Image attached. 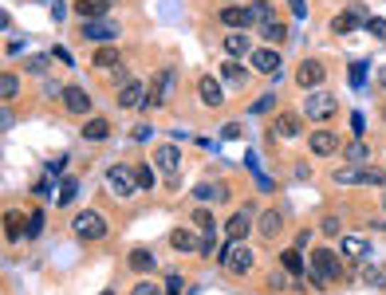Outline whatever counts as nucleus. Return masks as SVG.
Instances as JSON below:
<instances>
[{
  "label": "nucleus",
  "instance_id": "f257e3e1",
  "mask_svg": "<svg viewBox=\"0 0 386 295\" xmlns=\"http://www.w3.org/2000/svg\"><path fill=\"white\" fill-rule=\"evenodd\" d=\"M308 264H311V276H319L327 287H331V284H339V279L347 276L343 252H339V248H331V245L311 248V252H308Z\"/></svg>",
  "mask_w": 386,
  "mask_h": 295
},
{
  "label": "nucleus",
  "instance_id": "f03ea898",
  "mask_svg": "<svg viewBox=\"0 0 386 295\" xmlns=\"http://www.w3.org/2000/svg\"><path fill=\"white\" fill-rule=\"evenodd\" d=\"M71 232H75V240H83V245H99V240H107L111 225H107L103 213H95V209H79L75 217H71Z\"/></svg>",
  "mask_w": 386,
  "mask_h": 295
},
{
  "label": "nucleus",
  "instance_id": "7ed1b4c3",
  "mask_svg": "<svg viewBox=\"0 0 386 295\" xmlns=\"http://www.w3.org/2000/svg\"><path fill=\"white\" fill-rule=\"evenodd\" d=\"M103 186L111 189V193L119 197V201L134 197V189H138L134 166H130V161H114V166H107V173H103Z\"/></svg>",
  "mask_w": 386,
  "mask_h": 295
},
{
  "label": "nucleus",
  "instance_id": "20e7f679",
  "mask_svg": "<svg viewBox=\"0 0 386 295\" xmlns=\"http://www.w3.org/2000/svg\"><path fill=\"white\" fill-rule=\"evenodd\" d=\"M217 260H221V268L229 272V276H249L252 272V264H257V256H252V248L249 245H225L221 252H217Z\"/></svg>",
  "mask_w": 386,
  "mask_h": 295
},
{
  "label": "nucleus",
  "instance_id": "39448f33",
  "mask_svg": "<svg viewBox=\"0 0 386 295\" xmlns=\"http://www.w3.org/2000/svg\"><path fill=\"white\" fill-rule=\"evenodd\" d=\"M327 83V63L319 55H308V59H300V63H296V87H300V91H319V87Z\"/></svg>",
  "mask_w": 386,
  "mask_h": 295
},
{
  "label": "nucleus",
  "instance_id": "423d86ee",
  "mask_svg": "<svg viewBox=\"0 0 386 295\" xmlns=\"http://www.w3.org/2000/svg\"><path fill=\"white\" fill-rule=\"evenodd\" d=\"M335 110H339V102H335L331 91H311L308 99H304L300 114L308 118V122H327V118H335Z\"/></svg>",
  "mask_w": 386,
  "mask_h": 295
},
{
  "label": "nucleus",
  "instance_id": "0eeeda50",
  "mask_svg": "<svg viewBox=\"0 0 386 295\" xmlns=\"http://www.w3.org/2000/svg\"><path fill=\"white\" fill-rule=\"evenodd\" d=\"M114 107L119 110H150V87L142 79L127 83L122 91H114Z\"/></svg>",
  "mask_w": 386,
  "mask_h": 295
},
{
  "label": "nucleus",
  "instance_id": "6e6552de",
  "mask_svg": "<svg viewBox=\"0 0 386 295\" xmlns=\"http://www.w3.org/2000/svg\"><path fill=\"white\" fill-rule=\"evenodd\" d=\"M343 138L335 134V130H327V127H316L308 134V150L316 154V158H335V154H343Z\"/></svg>",
  "mask_w": 386,
  "mask_h": 295
},
{
  "label": "nucleus",
  "instance_id": "1a4fd4ad",
  "mask_svg": "<svg viewBox=\"0 0 386 295\" xmlns=\"http://www.w3.org/2000/svg\"><path fill=\"white\" fill-rule=\"evenodd\" d=\"M367 24V9H363V4H351V9H343L339 12V16H331V32L335 36H351V32H359V28Z\"/></svg>",
  "mask_w": 386,
  "mask_h": 295
},
{
  "label": "nucleus",
  "instance_id": "9d476101",
  "mask_svg": "<svg viewBox=\"0 0 386 295\" xmlns=\"http://www.w3.org/2000/svg\"><path fill=\"white\" fill-rule=\"evenodd\" d=\"M252 209H257V205H245L240 213H232V217L225 220V236H229V245H245V240H249V228H252Z\"/></svg>",
  "mask_w": 386,
  "mask_h": 295
},
{
  "label": "nucleus",
  "instance_id": "9b49d317",
  "mask_svg": "<svg viewBox=\"0 0 386 295\" xmlns=\"http://www.w3.org/2000/svg\"><path fill=\"white\" fill-rule=\"evenodd\" d=\"M79 40L83 43H114L119 40V24L114 20H91V24L79 28Z\"/></svg>",
  "mask_w": 386,
  "mask_h": 295
},
{
  "label": "nucleus",
  "instance_id": "f8f14e48",
  "mask_svg": "<svg viewBox=\"0 0 386 295\" xmlns=\"http://www.w3.org/2000/svg\"><path fill=\"white\" fill-rule=\"evenodd\" d=\"M217 24H221L225 32H245V28H252L249 4H225V9L217 12Z\"/></svg>",
  "mask_w": 386,
  "mask_h": 295
},
{
  "label": "nucleus",
  "instance_id": "ddd939ff",
  "mask_svg": "<svg viewBox=\"0 0 386 295\" xmlns=\"http://www.w3.org/2000/svg\"><path fill=\"white\" fill-rule=\"evenodd\" d=\"M198 99L205 110L225 107V83H217V75H198Z\"/></svg>",
  "mask_w": 386,
  "mask_h": 295
},
{
  "label": "nucleus",
  "instance_id": "4468645a",
  "mask_svg": "<svg viewBox=\"0 0 386 295\" xmlns=\"http://www.w3.org/2000/svg\"><path fill=\"white\" fill-rule=\"evenodd\" d=\"M173 87H178V75H173L170 68H162L154 75V83H150V110L166 107V102H170V95H173Z\"/></svg>",
  "mask_w": 386,
  "mask_h": 295
},
{
  "label": "nucleus",
  "instance_id": "2eb2a0df",
  "mask_svg": "<svg viewBox=\"0 0 386 295\" xmlns=\"http://www.w3.org/2000/svg\"><path fill=\"white\" fill-rule=\"evenodd\" d=\"M166 240H170V248L173 252H198L201 256V232L198 228H189V225H178V228H170V236H166Z\"/></svg>",
  "mask_w": 386,
  "mask_h": 295
},
{
  "label": "nucleus",
  "instance_id": "dca6fc26",
  "mask_svg": "<svg viewBox=\"0 0 386 295\" xmlns=\"http://www.w3.org/2000/svg\"><path fill=\"white\" fill-rule=\"evenodd\" d=\"M280 63H284V55H280V48H257L249 55V68L257 71V75H276V71H280Z\"/></svg>",
  "mask_w": 386,
  "mask_h": 295
},
{
  "label": "nucleus",
  "instance_id": "f3484780",
  "mask_svg": "<svg viewBox=\"0 0 386 295\" xmlns=\"http://www.w3.org/2000/svg\"><path fill=\"white\" fill-rule=\"evenodd\" d=\"M60 99H63V110H68V114H83V118H91V95H87L83 91V87H75V83H71V87H63V95H60Z\"/></svg>",
  "mask_w": 386,
  "mask_h": 295
},
{
  "label": "nucleus",
  "instance_id": "a211bd4d",
  "mask_svg": "<svg viewBox=\"0 0 386 295\" xmlns=\"http://www.w3.org/2000/svg\"><path fill=\"white\" fill-rule=\"evenodd\" d=\"M257 236L264 240V245H268V240H280V236H284V213L280 209H264V213H260Z\"/></svg>",
  "mask_w": 386,
  "mask_h": 295
},
{
  "label": "nucleus",
  "instance_id": "6ab92c4d",
  "mask_svg": "<svg viewBox=\"0 0 386 295\" xmlns=\"http://www.w3.org/2000/svg\"><path fill=\"white\" fill-rule=\"evenodd\" d=\"M276 264H280V268L288 272V276H292V279H304V276H308V272H311L308 256H304L300 248H284V252L276 256Z\"/></svg>",
  "mask_w": 386,
  "mask_h": 295
},
{
  "label": "nucleus",
  "instance_id": "aec40b11",
  "mask_svg": "<svg viewBox=\"0 0 386 295\" xmlns=\"http://www.w3.org/2000/svg\"><path fill=\"white\" fill-rule=\"evenodd\" d=\"M221 75H225V91H245V87H249L252 68H245V63H237V59H225Z\"/></svg>",
  "mask_w": 386,
  "mask_h": 295
},
{
  "label": "nucleus",
  "instance_id": "412c9836",
  "mask_svg": "<svg viewBox=\"0 0 386 295\" xmlns=\"http://www.w3.org/2000/svg\"><path fill=\"white\" fill-rule=\"evenodd\" d=\"M79 138H87V142H107V138H111V118H103V114H91L83 122V127H79Z\"/></svg>",
  "mask_w": 386,
  "mask_h": 295
},
{
  "label": "nucleus",
  "instance_id": "4be33fe9",
  "mask_svg": "<svg viewBox=\"0 0 386 295\" xmlns=\"http://www.w3.org/2000/svg\"><path fill=\"white\" fill-rule=\"evenodd\" d=\"M75 16L83 24L91 20H111V0H75Z\"/></svg>",
  "mask_w": 386,
  "mask_h": 295
},
{
  "label": "nucleus",
  "instance_id": "5701e85b",
  "mask_svg": "<svg viewBox=\"0 0 386 295\" xmlns=\"http://www.w3.org/2000/svg\"><path fill=\"white\" fill-rule=\"evenodd\" d=\"M154 166L162 169L166 177H178V166H181V150L173 142H166V146H158L154 150Z\"/></svg>",
  "mask_w": 386,
  "mask_h": 295
},
{
  "label": "nucleus",
  "instance_id": "b1692460",
  "mask_svg": "<svg viewBox=\"0 0 386 295\" xmlns=\"http://www.w3.org/2000/svg\"><path fill=\"white\" fill-rule=\"evenodd\" d=\"M127 268L138 272V276H150V272H158V256L150 252V248H130L127 252Z\"/></svg>",
  "mask_w": 386,
  "mask_h": 295
},
{
  "label": "nucleus",
  "instance_id": "393cba45",
  "mask_svg": "<svg viewBox=\"0 0 386 295\" xmlns=\"http://www.w3.org/2000/svg\"><path fill=\"white\" fill-rule=\"evenodd\" d=\"M300 110H280L276 114V122H272V134L276 138H300Z\"/></svg>",
  "mask_w": 386,
  "mask_h": 295
},
{
  "label": "nucleus",
  "instance_id": "a878e982",
  "mask_svg": "<svg viewBox=\"0 0 386 295\" xmlns=\"http://www.w3.org/2000/svg\"><path fill=\"white\" fill-rule=\"evenodd\" d=\"M4 240H9V245H20V240H28V217H20L16 209L4 213Z\"/></svg>",
  "mask_w": 386,
  "mask_h": 295
},
{
  "label": "nucleus",
  "instance_id": "bb28decb",
  "mask_svg": "<svg viewBox=\"0 0 386 295\" xmlns=\"http://www.w3.org/2000/svg\"><path fill=\"white\" fill-rule=\"evenodd\" d=\"M119 59H122L119 43H99V48H95V55H91V63L99 71H114V68H122Z\"/></svg>",
  "mask_w": 386,
  "mask_h": 295
},
{
  "label": "nucleus",
  "instance_id": "cd10ccee",
  "mask_svg": "<svg viewBox=\"0 0 386 295\" xmlns=\"http://www.w3.org/2000/svg\"><path fill=\"white\" fill-rule=\"evenodd\" d=\"M221 43H225V55H229V59H240V55H252V51H257L245 32H225Z\"/></svg>",
  "mask_w": 386,
  "mask_h": 295
},
{
  "label": "nucleus",
  "instance_id": "c85d7f7f",
  "mask_svg": "<svg viewBox=\"0 0 386 295\" xmlns=\"http://www.w3.org/2000/svg\"><path fill=\"white\" fill-rule=\"evenodd\" d=\"M339 252H343V260H363L367 256V240L355 232H343L339 236Z\"/></svg>",
  "mask_w": 386,
  "mask_h": 295
},
{
  "label": "nucleus",
  "instance_id": "c756f323",
  "mask_svg": "<svg viewBox=\"0 0 386 295\" xmlns=\"http://www.w3.org/2000/svg\"><path fill=\"white\" fill-rule=\"evenodd\" d=\"M343 158H347V166H367L370 161V146L363 142V138H351V142L343 146Z\"/></svg>",
  "mask_w": 386,
  "mask_h": 295
},
{
  "label": "nucleus",
  "instance_id": "7c9ffc66",
  "mask_svg": "<svg viewBox=\"0 0 386 295\" xmlns=\"http://www.w3.org/2000/svg\"><path fill=\"white\" fill-rule=\"evenodd\" d=\"M79 197V177H63L60 181V193H55V209H71Z\"/></svg>",
  "mask_w": 386,
  "mask_h": 295
},
{
  "label": "nucleus",
  "instance_id": "2f4dec72",
  "mask_svg": "<svg viewBox=\"0 0 386 295\" xmlns=\"http://www.w3.org/2000/svg\"><path fill=\"white\" fill-rule=\"evenodd\" d=\"M134 177H138V189H142V193H150V189L158 186V166H154V161H150V166H146V161H138Z\"/></svg>",
  "mask_w": 386,
  "mask_h": 295
},
{
  "label": "nucleus",
  "instance_id": "473e14b6",
  "mask_svg": "<svg viewBox=\"0 0 386 295\" xmlns=\"http://www.w3.org/2000/svg\"><path fill=\"white\" fill-rule=\"evenodd\" d=\"M359 279L367 287H386V264H363L359 268Z\"/></svg>",
  "mask_w": 386,
  "mask_h": 295
},
{
  "label": "nucleus",
  "instance_id": "72a5a7b5",
  "mask_svg": "<svg viewBox=\"0 0 386 295\" xmlns=\"http://www.w3.org/2000/svg\"><path fill=\"white\" fill-rule=\"evenodd\" d=\"M260 40H264L268 48H276V43L288 40V28H284L280 20H268V24H260Z\"/></svg>",
  "mask_w": 386,
  "mask_h": 295
},
{
  "label": "nucleus",
  "instance_id": "f704fd0d",
  "mask_svg": "<svg viewBox=\"0 0 386 295\" xmlns=\"http://www.w3.org/2000/svg\"><path fill=\"white\" fill-rule=\"evenodd\" d=\"M249 16H252V24H268V20H276L272 0H252V4H249Z\"/></svg>",
  "mask_w": 386,
  "mask_h": 295
},
{
  "label": "nucleus",
  "instance_id": "c9c22d12",
  "mask_svg": "<svg viewBox=\"0 0 386 295\" xmlns=\"http://www.w3.org/2000/svg\"><path fill=\"white\" fill-rule=\"evenodd\" d=\"M0 95H4V102H12L20 95V75H12V71H4L0 75Z\"/></svg>",
  "mask_w": 386,
  "mask_h": 295
},
{
  "label": "nucleus",
  "instance_id": "e433bc0d",
  "mask_svg": "<svg viewBox=\"0 0 386 295\" xmlns=\"http://www.w3.org/2000/svg\"><path fill=\"white\" fill-rule=\"evenodd\" d=\"M193 228H198V232H213V228H217L213 213H209V209H193Z\"/></svg>",
  "mask_w": 386,
  "mask_h": 295
},
{
  "label": "nucleus",
  "instance_id": "4c0bfd02",
  "mask_svg": "<svg viewBox=\"0 0 386 295\" xmlns=\"http://www.w3.org/2000/svg\"><path fill=\"white\" fill-rule=\"evenodd\" d=\"M292 284V276H288V272L284 268H276V272H268V287H272V291H284V287Z\"/></svg>",
  "mask_w": 386,
  "mask_h": 295
},
{
  "label": "nucleus",
  "instance_id": "58836bf2",
  "mask_svg": "<svg viewBox=\"0 0 386 295\" xmlns=\"http://www.w3.org/2000/svg\"><path fill=\"white\" fill-rule=\"evenodd\" d=\"M319 232H323V236H343V220H339V217H323V220H319Z\"/></svg>",
  "mask_w": 386,
  "mask_h": 295
},
{
  "label": "nucleus",
  "instance_id": "ea45409f",
  "mask_svg": "<svg viewBox=\"0 0 386 295\" xmlns=\"http://www.w3.org/2000/svg\"><path fill=\"white\" fill-rule=\"evenodd\" d=\"M107 83H111L114 91H122V87H127V83H134V79H130V71H127V68H114L111 75H107Z\"/></svg>",
  "mask_w": 386,
  "mask_h": 295
},
{
  "label": "nucleus",
  "instance_id": "a19ab883",
  "mask_svg": "<svg viewBox=\"0 0 386 295\" xmlns=\"http://www.w3.org/2000/svg\"><path fill=\"white\" fill-rule=\"evenodd\" d=\"M272 107H276V95H272V91H268V95H260V99H257V102H252V107H249V110H252V114H268V110H272Z\"/></svg>",
  "mask_w": 386,
  "mask_h": 295
},
{
  "label": "nucleus",
  "instance_id": "79ce46f5",
  "mask_svg": "<svg viewBox=\"0 0 386 295\" xmlns=\"http://www.w3.org/2000/svg\"><path fill=\"white\" fill-rule=\"evenodd\" d=\"M40 232H43V209H36L32 217H28V240H36Z\"/></svg>",
  "mask_w": 386,
  "mask_h": 295
},
{
  "label": "nucleus",
  "instance_id": "37998d69",
  "mask_svg": "<svg viewBox=\"0 0 386 295\" xmlns=\"http://www.w3.org/2000/svg\"><path fill=\"white\" fill-rule=\"evenodd\" d=\"M150 138H154V127H150V122H138V127L130 130V142H150Z\"/></svg>",
  "mask_w": 386,
  "mask_h": 295
},
{
  "label": "nucleus",
  "instance_id": "c03bdc74",
  "mask_svg": "<svg viewBox=\"0 0 386 295\" xmlns=\"http://www.w3.org/2000/svg\"><path fill=\"white\" fill-rule=\"evenodd\" d=\"M130 295H166V291H158V284H150V279H138V284L130 287Z\"/></svg>",
  "mask_w": 386,
  "mask_h": 295
},
{
  "label": "nucleus",
  "instance_id": "a18cd8bd",
  "mask_svg": "<svg viewBox=\"0 0 386 295\" xmlns=\"http://www.w3.org/2000/svg\"><path fill=\"white\" fill-rule=\"evenodd\" d=\"M186 291V276H178V272H173L170 279H166V295H181Z\"/></svg>",
  "mask_w": 386,
  "mask_h": 295
},
{
  "label": "nucleus",
  "instance_id": "49530a36",
  "mask_svg": "<svg viewBox=\"0 0 386 295\" xmlns=\"http://www.w3.org/2000/svg\"><path fill=\"white\" fill-rule=\"evenodd\" d=\"M24 71H32V75H40V71H48V55H32L24 63Z\"/></svg>",
  "mask_w": 386,
  "mask_h": 295
},
{
  "label": "nucleus",
  "instance_id": "de8ad7c7",
  "mask_svg": "<svg viewBox=\"0 0 386 295\" xmlns=\"http://www.w3.org/2000/svg\"><path fill=\"white\" fill-rule=\"evenodd\" d=\"M308 245H311V228H300V232L292 236V248H300V252H304Z\"/></svg>",
  "mask_w": 386,
  "mask_h": 295
},
{
  "label": "nucleus",
  "instance_id": "09e8293b",
  "mask_svg": "<svg viewBox=\"0 0 386 295\" xmlns=\"http://www.w3.org/2000/svg\"><path fill=\"white\" fill-rule=\"evenodd\" d=\"M367 79V63H351V87H363Z\"/></svg>",
  "mask_w": 386,
  "mask_h": 295
},
{
  "label": "nucleus",
  "instance_id": "8fccbe9b",
  "mask_svg": "<svg viewBox=\"0 0 386 295\" xmlns=\"http://www.w3.org/2000/svg\"><path fill=\"white\" fill-rule=\"evenodd\" d=\"M32 193H36V197L52 193V177H40V181H36V186H32Z\"/></svg>",
  "mask_w": 386,
  "mask_h": 295
},
{
  "label": "nucleus",
  "instance_id": "3c124183",
  "mask_svg": "<svg viewBox=\"0 0 386 295\" xmlns=\"http://www.w3.org/2000/svg\"><path fill=\"white\" fill-rule=\"evenodd\" d=\"M63 166H68V158H55L52 166H48V177H60V173H63Z\"/></svg>",
  "mask_w": 386,
  "mask_h": 295
},
{
  "label": "nucleus",
  "instance_id": "603ef678",
  "mask_svg": "<svg viewBox=\"0 0 386 295\" xmlns=\"http://www.w3.org/2000/svg\"><path fill=\"white\" fill-rule=\"evenodd\" d=\"M221 138H240V122H225Z\"/></svg>",
  "mask_w": 386,
  "mask_h": 295
},
{
  "label": "nucleus",
  "instance_id": "864d4df0",
  "mask_svg": "<svg viewBox=\"0 0 386 295\" xmlns=\"http://www.w3.org/2000/svg\"><path fill=\"white\" fill-rule=\"evenodd\" d=\"M213 252V232H201V256Z\"/></svg>",
  "mask_w": 386,
  "mask_h": 295
},
{
  "label": "nucleus",
  "instance_id": "5fc2aeb1",
  "mask_svg": "<svg viewBox=\"0 0 386 295\" xmlns=\"http://www.w3.org/2000/svg\"><path fill=\"white\" fill-rule=\"evenodd\" d=\"M4 51H9V55H20V51H24V40H9L4 43Z\"/></svg>",
  "mask_w": 386,
  "mask_h": 295
},
{
  "label": "nucleus",
  "instance_id": "6e6d98bb",
  "mask_svg": "<svg viewBox=\"0 0 386 295\" xmlns=\"http://www.w3.org/2000/svg\"><path fill=\"white\" fill-rule=\"evenodd\" d=\"M367 28H370L375 36H382V32H386V24H382V20H367Z\"/></svg>",
  "mask_w": 386,
  "mask_h": 295
},
{
  "label": "nucleus",
  "instance_id": "4d7b16f0",
  "mask_svg": "<svg viewBox=\"0 0 386 295\" xmlns=\"http://www.w3.org/2000/svg\"><path fill=\"white\" fill-rule=\"evenodd\" d=\"M288 4H292V12H296V16H304V9H308L304 0H288Z\"/></svg>",
  "mask_w": 386,
  "mask_h": 295
},
{
  "label": "nucleus",
  "instance_id": "13d9d810",
  "mask_svg": "<svg viewBox=\"0 0 386 295\" xmlns=\"http://www.w3.org/2000/svg\"><path fill=\"white\" fill-rule=\"evenodd\" d=\"M99 295H114V287H107V291H99Z\"/></svg>",
  "mask_w": 386,
  "mask_h": 295
},
{
  "label": "nucleus",
  "instance_id": "bf43d9fd",
  "mask_svg": "<svg viewBox=\"0 0 386 295\" xmlns=\"http://www.w3.org/2000/svg\"><path fill=\"white\" fill-rule=\"evenodd\" d=\"M382 209H386V189H382Z\"/></svg>",
  "mask_w": 386,
  "mask_h": 295
},
{
  "label": "nucleus",
  "instance_id": "052dcab7",
  "mask_svg": "<svg viewBox=\"0 0 386 295\" xmlns=\"http://www.w3.org/2000/svg\"><path fill=\"white\" fill-rule=\"evenodd\" d=\"M382 91H386V75H382Z\"/></svg>",
  "mask_w": 386,
  "mask_h": 295
}]
</instances>
